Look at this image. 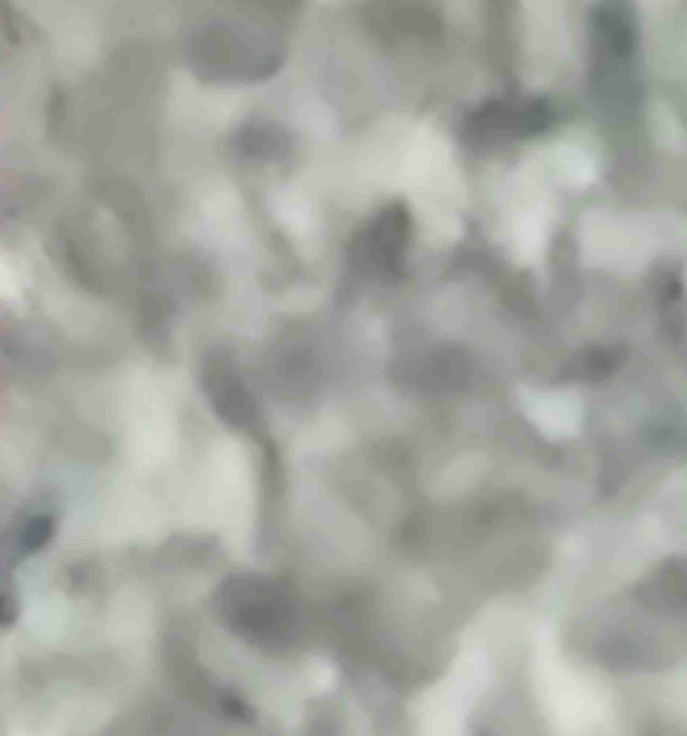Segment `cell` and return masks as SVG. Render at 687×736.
Wrapping results in <instances>:
<instances>
[{"label":"cell","instance_id":"obj_1","mask_svg":"<svg viewBox=\"0 0 687 736\" xmlns=\"http://www.w3.org/2000/svg\"><path fill=\"white\" fill-rule=\"evenodd\" d=\"M210 397L224 418L244 425L254 419V406L242 380L228 367L213 370L207 380Z\"/></svg>","mask_w":687,"mask_h":736},{"label":"cell","instance_id":"obj_2","mask_svg":"<svg viewBox=\"0 0 687 736\" xmlns=\"http://www.w3.org/2000/svg\"><path fill=\"white\" fill-rule=\"evenodd\" d=\"M52 531V522L45 516H36L27 521V525L22 528L20 536L12 543V554L20 555L38 550L50 538Z\"/></svg>","mask_w":687,"mask_h":736}]
</instances>
